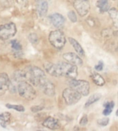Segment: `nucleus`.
I'll use <instances>...</instances> for the list:
<instances>
[{
  "mask_svg": "<svg viewBox=\"0 0 118 131\" xmlns=\"http://www.w3.org/2000/svg\"><path fill=\"white\" fill-rule=\"evenodd\" d=\"M44 68L48 74L55 77L64 76L69 79H75L78 74L77 66L68 62H60L56 64L47 62L44 64Z\"/></svg>",
  "mask_w": 118,
  "mask_h": 131,
  "instance_id": "1",
  "label": "nucleus"
},
{
  "mask_svg": "<svg viewBox=\"0 0 118 131\" xmlns=\"http://www.w3.org/2000/svg\"><path fill=\"white\" fill-rule=\"evenodd\" d=\"M25 72L26 80L34 86H40L41 83L46 78L44 72L40 67H29L26 68Z\"/></svg>",
  "mask_w": 118,
  "mask_h": 131,
  "instance_id": "2",
  "label": "nucleus"
},
{
  "mask_svg": "<svg viewBox=\"0 0 118 131\" xmlns=\"http://www.w3.org/2000/svg\"><path fill=\"white\" fill-rule=\"evenodd\" d=\"M17 92L21 97L26 100H33L36 97L37 93L32 84L27 83L26 81H22L18 84Z\"/></svg>",
  "mask_w": 118,
  "mask_h": 131,
  "instance_id": "3",
  "label": "nucleus"
},
{
  "mask_svg": "<svg viewBox=\"0 0 118 131\" xmlns=\"http://www.w3.org/2000/svg\"><path fill=\"white\" fill-rule=\"evenodd\" d=\"M48 40L51 45L57 49H61L66 44L64 34L60 30L51 31L48 36Z\"/></svg>",
  "mask_w": 118,
  "mask_h": 131,
  "instance_id": "4",
  "label": "nucleus"
},
{
  "mask_svg": "<svg viewBox=\"0 0 118 131\" xmlns=\"http://www.w3.org/2000/svg\"><path fill=\"white\" fill-rule=\"evenodd\" d=\"M68 83L70 88L75 89L82 96H86L89 94L90 84L88 81L84 80H76L75 79H69Z\"/></svg>",
  "mask_w": 118,
  "mask_h": 131,
  "instance_id": "5",
  "label": "nucleus"
},
{
  "mask_svg": "<svg viewBox=\"0 0 118 131\" xmlns=\"http://www.w3.org/2000/svg\"><path fill=\"white\" fill-rule=\"evenodd\" d=\"M62 96L67 105H75L82 98V94L75 89L68 88L63 91Z\"/></svg>",
  "mask_w": 118,
  "mask_h": 131,
  "instance_id": "6",
  "label": "nucleus"
},
{
  "mask_svg": "<svg viewBox=\"0 0 118 131\" xmlns=\"http://www.w3.org/2000/svg\"><path fill=\"white\" fill-rule=\"evenodd\" d=\"M17 33V27L14 23H8L0 26V39L2 40L12 38Z\"/></svg>",
  "mask_w": 118,
  "mask_h": 131,
  "instance_id": "7",
  "label": "nucleus"
},
{
  "mask_svg": "<svg viewBox=\"0 0 118 131\" xmlns=\"http://www.w3.org/2000/svg\"><path fill=\"white\" fill-rule=\"evenodd\" d=\"M73 6L76 11L81 17L86 15L90 8L88 0H74Z\"/></svg>",
  "mask_w": 118,
  "mask_h": 131,
  "instance_id": "8",
  "label": "nucleus"
},
{
  "mask_svg": "<svg viewBox=\"0 0 118 131\" xmlns=\"http://www.w3.org/2000/svg\"><path fill=\"white\" fill-rule=\"evenodd\" d=\"M42 90V92L46 94V95L53 97L55 94V88L54 84L51 81L48 80L47 78L44 80L41 83V84L39 86Z\"/></svg>",
  "mask_w": 118,
  "mask_h": 131,
  "instance_id": "9",
  "label": "nucleus"
},
{
  "mask_svg": "<svg viewBox=\"0 0 118 131\" xmlns=\"http://www.w3.org/2000/svg\"><path fill=\"white\" fill-rule=\"evenodd\" d=\"M63 58L66 62H69L72 64L76 65L77 67H81L83 64V60L80 56L75 53L69 52L63 54Z\"/></svg>",
  "mask_w": 118,
  "mask_h": 131,
  "instance_id": "10",
  "label": "nucleus"
},
{
  "mask_svg": "<svg viewBox=\"0 0 118 131\" xmlns=\"http://www.w3.org/2000/svg\"><path fill=\"white\" fill-rule=\"evenodd\" d=\"M49 19L53 26L57 29H61V27L64 26V23H65V18L64 16L57 13L50 15Z\"/></svg>",
  "mask_w": 118,
  "mask_h": 131,
  "instance_id": "11",
  "label": "nucleus"
},
{
  "mask_svg": "<svg viewBox=\"0 0 118 131\" xmlns=\"http://www.w3.org/2000/svg\"><path fill=\"white\" fill-rule=\"evenodd\" d=\"M10 79L6 73L0 74V96L4 94L8 90Z\"/></svg>",
  "mask_w": 118,
  "mask_h": 131,
  "instance_id": "12",
  "label": "nucleus"
},
{
  "mask_svg": "<svg viewBox=\"0 0 118 131\" xmlns=\"http://www.w3.org/2000/svg\"><path fill=\"white\" fill-rule=\"evenodd\" d=\"M36 9L40 17H44L48 9V4L46 0H36Z\"/></svg>",
  "mask_w": 118,
  "mask_h": 131,
  "instance_id": "13",
  "label": "nucleus"
},
{
  "mask_svg": "<svg viewBox=\"0 0 118 131\" xmlns=\"http://www.w3.org/2000/svg\"><path fill=\"white\" fill-rule=\"evenodd\" d=\"M43 126L50 130H55V129L59 128L60 124L57 119H55L54 117H49L45 119L44 122H43Z\"/></svg>",
  "mask_w": 118,
  "mask_h": 131,
  "instance_id": "14",
  "label": "nucleus"
},
{
  "mask_svg": "<svg viewBox=\"0 0 118 131\" xmlns=\"http://www.w3.org/2000/svg\"><path fill=\"white\" fill-rule=\"evenodd\" d=\"M69 42L71 43V45L73 46V47L75 49L77 53L80 56H85V52L83 49V48L82 47V46L80 43L78 42L75 39L72 38H69Z\"/></svg>",
  "mask_w": 118,
  "mask_h": 131,
  "instance_id": "15",
  "label": "nucleus"
},
{
  "mask_svg": "<svg viewBox=\"0 0 118 131\" xmlns=\"http://www.w3.org/2000/svg\"><path fill=\"white\" fill-rule=\"evenodd\" d=\"M90 77L92 79L93 83L97 86H103L105 84V80L101 75L98 73L93 72Z\"/></svg>",
  "mask_w": 118,
  "mask_h": 131,
  "instance_id": "16",
  "label": "nucleus"
},
{
  "mask_svg": "<svg viewBox=\"0 0 118 131\" xmlns=\"http://www.w3.org/2000/svg\"><path fill=\"white\" fill-rule=\"evenodd\" d=\"M97 7L99 8L100 13L109 11L110 9V4L108 0H98L97 2Z\"/></svg>",
  "mask_w": 118,
  "mask_h": 131,
  "instance_id": "17",
  "label": "nucleus"
},
{
  "mask_svg": "<svg viewBox=\"0 0 118 131\" xmlns=\"http://www.w3.org/2000/svg\"><path fill=\"white\" fill-rule=\"evenodd\" d=\"M109 14L114 26L118 27V9L116 8H111L109 10Z\"/></svg>",
  "mask_w": 118,
  "mask_h": 131,
  "instance_id": "18",
  "label": "nucleus"
},
{
  "mask_svg": "<svg viewBox=\"0 0 118 131\" xmlns=\"http://www.w3.org/2000/svg\"><path fill=\"white\" fill-rule=\"evenodd\" d=\"M12 79H14L15 81H17L18 83L22 81H25L26 80V72L21 71V70H17L16 72H15Z\"/></svg>",
  "mask_w": 118,
  "mask_h": 131,
  "instance_id": "19",
  "label": "nucleus"
},
{
  "mask_svg": "<svg viewBox=\"0 0 118 131\" xmlns=\"http://www.w3.org/2000/svg\"><path fill=\"white\" fill-rule=\"evenodd\" d=\"M101 98H102V94H93V95H91L89 98H88V99L87 100V101H86L85 104H84V107H89L90 105H91L95 102L98 101Z\"/></svg>",
  "mask_w": 118,
  "mask_h": 131,
  "instance_id": "20",
  "label": "nucleus"
},
{
  "mask_svg": "<svg viewBox=\"0 0 118 131\" xmlns=\"http://www.w3.org/2000/svg\"><path fill=\"white\" fill-rule=\"evenodd\" d=\"M10 114L9 112H4L0 114V124L3 128L6 126V124L10 122Z\"/></svg>",
  "mask_w": 118,
  "mask_h": 131,
  "instance_id": "21",
  "label": "nucleus"
},
{
  "mask_svg": "<svg viewBox=\"0 0 118 131\" xmlns=\"http://www.w3.org/2000/svg\"><path fill=\"white\" fill-rule=\"evenodd\" d=\"M114 105H115V103H114L113 101L106 102V103H104V106L105 108L103 110V114L105 115V116L109 115L112 112V111H113Z\"/></svg>",
  "mask_w": 118,
  "mask_h": 131,
  "instance_id": "22",
  "label": "nucleus"
},
{
  "mask_svg": "<svg viewBox=\"0 0 118 131\" xmlns=\"http://www.w3.org/2000/svg\"><path fill=\"white\" fill-rule=\"evenodd\" d=\"M18 83L15 81L14 79H12L11 81H10V84H9V88L8 90L11 93H15L17 91V88H18Z\"/></svg>",
  "mask_w": 118,
  "mask_h": 131,
  "instance_id": "23",
  "label": "nucleus"
},
{
  "mask_svg": "<svg viewBox=\"0 0 118 131\" xmlns=\"http://www.w3.org/2000/svg\"><path fill=\"white\" fill-rule=\"evenodd\" d=\"M6 106L9 109H13V110H17L18 112H24V110H25L24 107L21 105H12V104L8 103L6 105Z\"/></svg>",
  "mask_w": 118,
  "mask_h": 131,
  "instance_id": "24",
  "label": "nucleus"
},
{
  "mask_svg": "<svg viewBox=\"0 0 118 131\" xmlns=\"http://www.w3.org/2000/svg\"><path fill=\"white\" fill-rule=\"evenodd\" d=\"M11 47L15 51H21L22 49V46L19 42L17 40H12L10 42Z\"/></svg>",
  "mask_w": 118,
  "mask_h": 131,
  "instance_id": "25",
  "label": "nucleus"
},
{
  "mask_svg": "<svg viewBox=\"0 0 118 131\" xmlns=\"http://www.w3.org/2000/svg\"><path fill=\"white\" fill-rule=\"evenodd\" d=\"M97 122L99 126H107L109 123V118H108V117H105V118L99 119L97 120Z\"/></svg>",
  "mask_w": 118,
  "mask_h": 131,
  "instance_id": "26",
  "label": "nucleus"
},
{
  "mask_svg": "<svg viewBox=\"0 0 118 131\" xmlns=\"http://www.w3.org/2000/svg\"><path fill=\"white\" fill-rule=\"evenodd\" d=\"M68 17H69V19L71 20L72 22H76L77 20V15H76L75 13L74 12L73 10H71L68 13Z\"/></svg>",
  "mask_w": 118,
  "mask_h": 131,
  "instance_id": "27",
  "label": "nucleus"
},
{
  "mask_svg": "<svg viewBox=\"0 0 118 131\" xmlns=\"http://www.w3.org/2000/svg\"><path fill=\"white\" fill-rule=\"evenodd\" d=\"M29 40L31 41L32 43H37L38 42V37L37 34H31L29 36Z\"/></svg>",
  "mask_w": 118,
  "mask_h": 131,
  "instance_id": "28",
  "label": "nucleus"
},
{
  "mask_svg": "<svg viewBox=\"0 0 118 131\" xmlns=\"http://www.w3.org/2000/svg\"><path fill=\"white\" fill-rule=\"evenodd\" d=\"M88 124V117L86 115H84L82 119H80V126H86Z\"/></svg>",
  "mask_w": 118,
  "mask_h": 131,
  "instance_id": "29",
  "label": "nucleus"
},
{
  "mask_svg": "<svg viewBox=\"0 0 118 131\" xmlns=\"http://www.w3.org/2000/svg\"><path fill=\"white\" fill-rule=\"evenodd\" d=\"M103 67H104L103 62H102V61H99L98 64H97V65H95V69H96L97 71H102V69H103Z\"/></svg>",
  "mask_w": 118,
  "mask_h": 131,
  "instance_id": "30",
  "label": "nucleus"
},
{
  "mask_svg": "<svg viewBox=\"0 0 118 131\" xmlns=\"http://www.w3.org/2000/svg\"><path fill=\"white\" fill-rule=\"evenodd\" d=\"M44 107L43 106H40V105H37V106H33L31 107V110L34 112H37L38 111H40V110H43Z\"/></svg>",
  "mask_w": 118,
  "mask_h": 131,
  "instance_id": "31",
  "label": "nucleus"
},
{
  "mask_svg": "<svg viewBox=\"0 0 118 131\" xmlns=\"http://www.w3.org/2000/svg\"><path fill=\"white\" fill-rule=\"evenodd\" d=\"M116 116H118V109H117V110L116 111Z\"/></svg>",
  "mask_w": 118,
  "mask_h": 131,
  "instance_id": "32",
  "label": "nucleus"
},
{
  "mask_svg": "<svg viewBox=\"0 0 118 131\" xmlns=\"http://www.w3.org/2000/svg\"><path fill=\"white\" fill-rule=\"evenodd\" d=\"M117 98H118V93H117Z\"/></svg>",
  "mask_w": 118,
  "mask_h": 131,
  "instance_id": "33",
  "label": "nucleus"
},
{
  "mask_svg": "<svg viewBox=\"0 0 118 131\" xmlns=\"http://www.w3.org/2000/svg\"><path fill=\"white\" fill-rule=\"evenodd\" d=\"M117 5H118V3H117Z\"/></svg>",
  "mask_w": 118,
  "mask_h": 131,
  "instance_id": "34",
  "label": "nucleus"
}]
</instances>
